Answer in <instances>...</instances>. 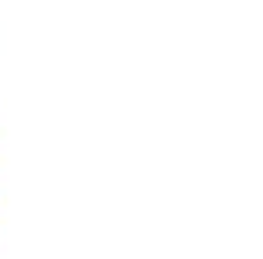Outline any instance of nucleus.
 Instances as JSON below:
<instances>
[]
</instances>
